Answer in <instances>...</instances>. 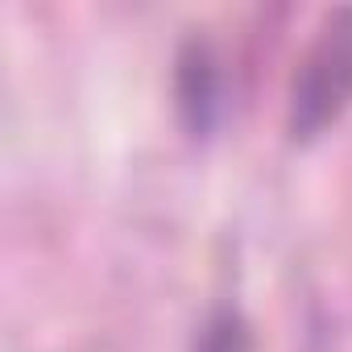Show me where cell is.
Wrapping results in <instances>:
<instances>
[{
    "label": "cell",
    "mask_w": 352,
    "mask_h": 352,
    "mask_svg": "<svg viewBox=\"0 0 352 352\" xmlns=\"http://www.w3.org/2000/svg\"><path fill=\"white\" fill-rule=\"evenodd\" d=\"M352 104V9H336L315 30L307 46L290 96H286V133L294 141L323 137Z\"/></svg>",
    "instance_id": "1"
},
{
    "label": "cell",
    "mask_w": 352,
    "mask_h": 352,
    "mask_svg": "<svg viewBox=\"0 0 352 352\" xmlns=\"http://www.w3.org/2000/svg\"><path fill=\"white\" fill-rule=\"evenodd\" d=\"M174 96H179L183 129L195 141L216 133L220 112H224V71H220V54L208 38L183 42L179 63H174Z\"/></svg>",
    "instance_id": "2"
},
{
    "label": "cell",
    "mask_w": 352,
    "mask_h": 352,
    "mask_svg": "<svg viewBox=\"0 0 352 352\" xmlns=\"http://www.w3.org/2000/svg\"><path fill=\"white\" fill-rule=\"evenodd\" d=\"M195 352H257L253 323L241 307H216L195 336Z\"/></svg>",
    "instance_id": "3"
}]
</instances>
